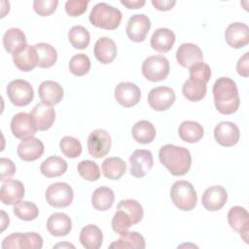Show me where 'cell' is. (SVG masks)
Instances as JSON below:
<instances>
[{
    "label": "cell",
    "mask_w": 249,
    "mask_h": 249,
    "mask_svg": "<svg viewBox=\"0 0 249 249\" xmlns=\"http://www.w3.org/2000/svg\"><path fill=\"white\" fill-rule=\"evenodd\" d=\"M213 97L216 109L224 115L237 111L240 98L235 82L229 77L218 78L213 85Z\"/></svg>",
    "instance_id": "6da1fadb"
},
{
    "label": "cell",
    "mask_w": 249,
    "mask_h": 249,
    "mask_svg": "<svg viewBox=\"0 0 249 249\" xmlns=\"http://www.w3.org/2000/svg\"><path fill=\"white\" fill-rule=\"evenodd\" d=\"M159 159L162 165L174 176H183L191 168L192 156L187 148L173 144L163 145L159 152Z\"/></svg>",
    "instance_id": "7a4b0ae2"
},
{
    "label": "cell",
    "mask_w": 249,
    "mask_h": 249,
    "mask_svg": "<svg viewBox=\"0 0 249 249\" xmlns=\"http://www.w3.org/2000/svg\"><path fill=\"white\" fill-rule=\"evenodd\" d=\"M122 17V12L118 8L101 2L93 6L89 16V19L90 23L96 27L114 30L119 27Z\"/></svg>",
    "instance_id": "3957f363"
},
{
    "label": "cell",
    "mask_w": 249,
    "mask_h": 249,
    "mask_svg": "<svg viewBox=\"0 0 249 249\" xmlns=\"http://www.w3.org/2000/svg\"><path fill=\"white\" fill-rule=\"evenodd\" d=\"M170 198L175 206L183 211L194 209L197 202V196L194 186L184 180L176 181L171 186Z\"/></svg>",
    "instance_id": "277c9868"
},
{
    "label": "cell",
    "mask_w": 249,
    "mask_h": 249,
    "mask_svg": "<svg viewBox=\"0 0 249 249\" xmlns=\"http://www.w3.org/2000/svg\"><path fill=\"white\" fill-rule=\"evenodd\" d=\"M142 74L151 82H160L169 74V61L163 55H151L142 63Z\"/></svg>",
    "instance_id": "5b68a950"
},
{
    "label": "cell",
    "mask_w": 249,
    "mask_h": 249,
    "mask_svg": "<svg viewBox=\"0 0 249 249\" xmlns=\"http://www.w3.org/2000/svg\"><path fill=\"white\" fill-rule=\"evenodd\" d=\"M47 202L57 208L69 206L74 198L73 189L65 182H56L51 184L45 193Z\"/></svg>",
    "instance_id": "8992f818"
},
{
    "label": "cell",
    "mask_w": 249,
    "mask_h": 249,
    "mask_svg": "<svg viewBox=\"0 0 249 249\" xmlns=\"http://www.w3.org/2000/svg\"><path fill=\"white\" fill-rule=\"evenodd\" d=\"M43 246V238L37 232H14L6 236L1 244L3 249H40Z\"/></svg>",
    "instance_id": "52a82bcc"
},
{
    "label": "cell",
    "mask_w": 249,
    "mask_h": 249,
    "mask_svg": "<svg viewBox=\"0 0 249 249\" xmlns=\"http://www.w3.org/2000/svg\"><path fill=\"white\" fill-rule=\"evenodd\" d=\"M6 91L10 101L16 106H26L34 97V90L30 83L21 79L11 81Z\"/></svg>",
    "instance_id": "ba28073f"
},
{
    "label": "cell",
    "mask_w": 249,
    "mask_h": 249,
    "mask_svg": "<svg viewBox=\"0 0 249 249\" xmlns=\"http://www.w3.org/2000/svg\"><path fill=\"white\" fill-rule=\"evenodd\" d=\"M111 149V136L104 129H95L88 137V150L90 156L99 159L105 157Z\"/></svg>",
    "instance_id": "9c48e42d"
},
{
    "label": "cell",
    "mask_w": 249,
    "mask_h": 249,
    "mask_svg": "<svg viewBox=\"0 0 249 249\" xmlns=\"http://www.w3.org/2000/svg\"><path fill=\"white\" fill-rule=\"evenodd\" d=\"M153 164V155L149 150L137 149L129 157V171L133 177H144L151 170Z\"/></svg>",
    "instance_id": "30bf717a"
},
{
    "label": "cell",
    "mask_w": 249,
    "mask_h": 249,
    "mask_svg": "<svg viewBox=\"0 0 249 249\" xmlns=\"http://www.w3.org/2000/svg\"><path fill=\"white\" fill-rule=\"evenodd\" d=\"M151 28V20L144 14H135L129 18L125 32L127 37L136 43L145 40Z\"/></svg>",
    "instance_id": "8fae6325"
},
{
    "label": "cell",
    "mask_w": 249,
    "mask_h": 249,
    "mask_svg": "<svg viewBox=\"0 0 249 249\" xmlns=\"http://www.w3.org/2000/svg\"><path fill=\"white\" fill-rule=\"evenodd\" d=\"M176 98L175 92L168 87H157L150 90L148 94V103L156 111H165L169 109Z\"/></svg>",
    "instance_id": "7c38bea8"
},
{
    "label": "cell",
    "mask_w": 249,
    "mask_h": 249,
    "mask_svg": "<svg viewBox=\"0 0 249 249\" xmlns=\"http://www.w3.org/2000/svg\"><path fill=\"white\" fill-rule=\"evenodd\" d=\"M227 218L231 228L240 234L245 243H248L249 214L247 210L244 207L238 205L232 206L229 210Z\"/></svg>",
    "instance_id": "4fadbf2b"
},
{
    "label": "cell",
    "mask_w": 249,
    "mask_h": 249,
    "mask_svg": "<svg viewBox=\"0 0 249 249\" xmlns=\"http://www.w3.org/2000/svg\"><path fill=\"white\" fill-rule=\"evenodd\" d=\"M10 126L14 136L19 139L33 136L38 130L32 116L25 112H19L16 114L12 118Z\"/></svg>",
    "instance_id": "5bb4252c"
},
{
    "label": "cell",
    "mask_w": 249,
    "mask_h": 249,
    "mask_svg": "<svg viewBox=\"0 0 249 249\" xmlns=\"http://www.w3.org/2000/svg\"><path fill=\"white\" fill-rule=\"evenodd\" d=\"M114 95L120 105L129 108L135 106L140 101L141 90L133 83L122 82L115 88Z\"/></svg>",
    "instance_id": "9a60e30c"
},
{
    "label": "cell",
    "mask_w": 249,
    "mask_h": 249,
    "mask_svg": "<svg viewBox=\"0 0 249 249\" xmlns=\"http://www.w3.org/2000/svg\"><path fill=\"white\" fill-rule=\"evenodd\" d=\"M214 137L215 140L224 147H231L234 146L239 138L240 131L238 126L228 121H224L219 123L214 128Z\"/></svg>",
    "instance_id": "2e32d148"
},
{
    "label": "cell",
    "mask_w": 249,
    "mask_h": 249,
    "mask_svg": "<svg viewBox=\"0 0 249 249\" xmlns=\"http://www.w3.org/2000/svg\"><path fill=\"white\" fill-rule=\"evenodd\" d=\"M225 39L229 46L234 49L245 47L249 42V28L243 22H232L225 31Z\"/></svg>",
    "instance_id": "e0dca14e"
},
{
    "label": "cell",
    "mask_w": 249,
    "mask_h": 249,
    "mask_svg": "<svg viewBox=\"0 0 249 249\" xmlns=\"http://www.w3.org/2000/svg\"><path fill=\"white\" fill-rule=\"evenodd\" d=\"M43 142L33 136L23 138L18 145L17 153L19 159L25 161H33L38 160L44 154Z\"/></svg>",
    "instance_id": "ac0fdd59"
},
{
    "label": "cell",
    "mask_w": 249,
    "mask_h": 249,
    "mask_svg": "<svg viewBox=\"0 0 249 249\" xmlns=\"http://www.w3.org/2000/svg\"><path fill=\"white\" fill-rule=\"evenodd\" d=\"M228 200V193L226 189L220 185L207 188L201 197L203 207L208 211L220 210Z\"/></svg>",
    "instance_id": "d6986e66"
},
{
    "label": "cell",
    "mask_w": 249,
    "mask_h": 249,
    "mask_svg": "<svg viewBox=\"0 0 249 249\" xmlns=\"http://www.w3.org/2000/svg\"><path fill=\"white\" fill-rule=\"evenodd\" d=\"M24 196V186L18 180L3 181L0 190V199L6 205H16Z\"/></svg>",
    "instance_id": "ffe728a7"
},
{
    "label": "cell",
    "mask_w": 249,
    "mask_h": 249,
    "mask_svg": "<svg viewBox=\"0 0 249 249\" xmlns=\"http://www.w3.org/2000/svg\"><path fill=\"white\" fill-rule=\"evenodd\" d=\"M176 59L181 66L190 68L192 65L203 61L202 51L197 45L193 43H184L177 49Z\"/></svg>",
    "instance_id": "44dd1931"
},
{
    "label": "cell",
    "mask_w": 249,
    "mask_h": 249,
    "mask_svg": "<svg viewBox=\"0 0 249 249\" xmlns=\"http://www.w3.org/2000/svg\"><path fill=\"white\" fill-rule=\"evenodd\" d=\"M30 115L33 118V121L37 126L38 130H47L52 127L54 120H55V112L54 109L48 104L43 102L36 104Z\"/></svg>",
    "instance_id": "7402d4cb"
},
{
    "label": "cell",
    "mask_w": 249,
    "mask_h": 249,
    "mask_svg": "<svg viewBox=\"0 0 249 249\" xmlns=\"http://www.w3.org/2000/svg\"><path fill=\"white\" fill-rule=\"evenodd\" d=\"M38 93L41 101L51 106L59 103L64 94L62 87L58 83L51 80L41 83L38 89Z\"/></svg>",
    "instance_id": "603a6c76"
},
{
    "label": "cell",
    "mask_w": 249,
    "mask_h": 249,
    "mask_svg": "<svg viewBox=\"0 0 249 249\" xmlns=\"http://www.w3.org/2000/svg\"><path fill=\"white\" fill-rule=\"evenodd\" d=\"M93 53L95 58L99 62L108 64L111 63L117 56V46L111 38L101 37L95 42Z\"/></svg>",
    "instance_id": "cb8c5ba5"
},
{
    "label": "cell",
    "mask_w": 249,
    "mask_h": 249,
    "mask_svg": "<svg viewBox=\"0 0 249 249\" xmlns=\"http://www.w3.org/2000/svg\"><path fill=\"white\" fill-rule=\"evenodd\" d=\"M175 43L174 32L166 27L158 28L151 37V47L159 53L169 52Z\"/></svg>",
    "instance_id": "d4e9b609"
},
{
    "label": "cell",
    "mask_w": 249,
    "mask_h": 249,
    "mask_svg": "<svg viewBox=\"0 0 249 249\" xmlns=\"http://www.w3.org/2000/svg\"><path fill=\"white\" fill-rule=\"evenodd\" d=\"M47 229L53 236H64L72 230V222L67 214L56 212L49 217L47 221Z\"/></svg>",
    "instance_id": "484cf974"
},
{
    "label": "cell",
    "mask_w": 249,
    "mask_h": 249,
    "mask_svg": "<svg viewBox=\"0 0 249 249\" xmlns=\"http://www.w3.org/2000/svg\"><path fill=\"white\" fill-rule=\"evenodd\" d=\"M3 46L13 55L18 53L27 46L25 34L19 28H9L3 36Z\"/></svg>",
    "instance_id": "4316f807"
},
{
    "label": "cell",
    "mask_w": 249,
    "mask_h": 249,
    "mask_svg": "<svg viewBox=\"0 0 249 249\" xmlns=\"http://www.w3.org/2000/svg\"><path fill=\"white\" fill-rule=\"evenodd\" d=\"M15 65L23 72L33 70L38 65L37 52L34 46H26L20 52L13 55Z\"/></svg>",
    "instance_id": "83f0119b"
},
{
    "label": "cell",
    "mask_w": 249,
    "mask_h": 249,
    "mask_svg": "<svg viewBox=\"0 0 249 249\" xmlns=\"http://www.w3.org/2000/svg\"><path fill=\"white\" fill-rule=\"evenodd\" d=\"M80 242L87 249H98L102 245L103 235L101 230L96 225H87L80 232Z\"/></svg>",
    "instance_id": "f1b7e54d"
},
{
    "label": "cell",
    "mask_w": 249,
    "mask_h": 249,
    "mask_svg": "<svg viewBox=\"0 0 249 249\" xmlns=\"http://www.w3.org/2000/svg\"><path fill=\"white\" fill-rule=\"evenodd\" d=\"M115 249H143L146 247L144 237L137 231H125L120 234V238L109 245Z\"/></svg>",
    "instance_id": "f546056e"
},
{
    "label": "cell",
    "mask_w": 249,
    "mask_h": 249,
    "mask_svg": "<svg viewBox=\"0 0 249 249\" xmlns=\"http://www.w3.org/2000/svg\"><path fill=\"white\" fill-rule=\"evenodd\" d=\"M67 170V162L60 157L51 156L46 159L40 165L41 173L48 177L53 178L64 174Z\"/></svg>",
    "instance_id": "4dcf8cb0"
},
{
    "label": "cell",
    "mask_w": 249,
    "mask_h": 249,
    "mask_svg": "<svg viewBox=\"0 0 249 249\" xmlns=\"http://www.w3.org/2000/svg\"><path fill=\"white\" fill-rule=\"evenodd\" d=\"M178 133L183 141L188 143H196L202 138L204 130L202 125L197 122L184 121L179 125Z\"/></svg>",
    "instance_id": "1f68e13d"
},
{
    "label": "cell",
    "mask_w": 249,
    "mask_h": 249,
    "mask_svg": "<svg viewBox=\"0 0 249 249\" xmlns=\"http://www.w3.org/2000/svg\"><path fill=\"white\" fill-rule=\"evenodd\" d=\"M133 139L140 144L151 143L156 137V128L154 124L147 121L141 120L134 124L131 129Z\"/></svg>",
    "instance_id": "d6a6232c"
},
{
    "label": "cell",
    "mask_w": 249,
    "mask_h": 249,
    "mask_svg": "<svg viewBox=\"0 0 249 249\" xmlns=\"http://www.w3.org/2000/svg\"><path fill=\"white\" fill-rule=\"evenodd\" d=\"M101 168L102 173L106 178L119 180L126 171V163L121 158L111 157L103 160Z\"/></svg>",
    "instance_id": "836d02e7"
},
{
    "label": "cell",
    "mask_w": 249,
    "mask_h": 249,
    "mask_svg": "<svg viewBox=\"0 0 249 249\" xmlns=\"http://www.w3.org/2000/svg\"><path fill=\"white\" fill-rule=\"evenodd\" d=\"M115 200V194L109 187L97 188L91 196V204L94 209L105 211L112 207Z\"/></svg>",
    "instance_id": "e575fe53"
},
{
    "label": "cell",
    "mask_w": 249,
    "mask_h": 249,
    "mask_svg": "<svg viewBox=\"0 0 249 249\" xmlns=\"http://www.w3.org/2000/svg\"><path fill=\"white\" fill-rule=\"evenodd\" d=\"M207 87L206 84L199 80L189 79L187 80L182 87L183 95L190 101L196 102L204 98L206 95Z\"/></svg>",
    "instance_id": "d590c367"
},
{
    "label": "cell",
    "mask_w": 249,
    "mask_h": 249,
    "mask_svg": "<svg viewBox=\"0 0 249 249\" xmlns=\"http://www.w3.org/2000/svg\"><path fill=\"white\" fill-rule=\"evenodd\" d=\"M38 56V66L41 68L52 67L57 59V53L54 47L47 43H38L34 45Z\"/></svg>",
    "instance_id": "8d00e7d4"
},
{
    "label": "cell",
    "mask_w": 249,
    "mask_h": 249,
    "mask_svg": "<svg viewBox=\"0 0 249 249\" xmlns=\"http://www.w3.org/2000/svg\"><path fill=\"white\" fill-rule=\"evenodd\" d=\"M68 40L70 44L79 50L86 49L90 41L89 32L82 25H75L68 32Z\"/></svg>",
    "instance_id": "74e56055"
},
{
    "label": "cell",
    "mask_w": 249,
    "mask_h": 249,
    "mask_svg": "<svg viewBox=\"0 0 249 249\" xmlns=\"http://www.w3.org/2000/svg\"><path fill=\"white\" fill-rule=\"evenodd\" d=\"M117 209H122L126 212L130 216L133 225L138 224L144 215L142 205L137 200L131 198L121 200L117 205Z\"/></svg>",
    "instance_id": "f35d334b"
},
{
    "label": "cell",
    "mask_w": 249,
    "mask_h": 249,
    "mask_svg": "<svg viewBox=\"0 0 249 249\" xmlns=\"http://www.w3.org/2000/svg\"><path fill=\"white\" fill-rule=\"evenodd\" d=\"M14 214L22 221L35 220L39 215V209L37 205L30 201H19L14 206Z\"/></svg>",
    "instance_id": "ab89813d"
},
{
    "label": "cell",
    "mask_w": 249,
    "mask_h": 249,
    "mask_svg": "<svg viewBox=\"0 0 249 249\" xmlns=\"http://www.w3.org/2000/svg\"><path fill=\"white\" fill-rule=\"evenodd\" d=\"M90 69L89 57L85 53H77L70 58L69 70L75 76H84Z\"/></svg>",
    "instance_id": "60d3db41"
},
{
    "label": "cell",
    "mask_w": 249,
    "mask_h": 249,
    "mask_svg": "<svg viewBox=\"0 0 249 249\" xmlns=\"http://www.w3.org/2000/svg\"><path fill=\"white\" fill-rule=\"evenodd\" d=\"M59 148L64 156L70 159L78 158L82 154L81 142L72 136H64L59 142Z\"/></svg>",
    "instance_id": "b9f144b4"
},
{
    "label": "cell",
    "mask_w": 249,
    "mask_h": 249,
    "mask_svg": "<svg viewBox=\"0 0 249 249\" xmlns=\"http://www.w3.org/2000/svg\"><path fill=\"white\" fill-rule=\"evenodd\" d=\"M77 169L81 177L88 181H96L100 177V169L99 166L97 165L96 162L89 160H82L81 162L78 163Z\"/></svg>",
    "instance_id": "7bdbcfd3"
},
{
    "label": "cell",
    "mask_w": 249,
    "mask_h": 249,
    "mask_svg": "<svg viewBox=\"0 0 249 249\" xmlns=\"http://www.w3.org/2000/svg\"><path fill=\"white\" fill-rule=\"evenodd\" d=\"M133 225L130 216L122 209H117L114 214L111 222L112 229L115 232L121 234L129 230V228Z\"/></svg>",
    "instance_id": "ee69618b"
},
{
    "label": "cell",
    "mask_w": 249,
    "mask_h": 249,
    "mask_svg": "<svg viewBox=\"0 0 249 249\" xmlns=\"http://www.w3.org/2000/svg\"><path fill=\"white\" fill-rule=\"evenodd\" d=\"M190 72V79L199 80L207 84V82L210 80L211 77V69L210 66L203 61L197 62L194 65H192L189 68Z\"/></svg>",
    "instance_id": "f6af8a7d"
},
{
    "label": "cell",
    "mask_w": 249,
    "mask_h": 249,
    "mask_svg": "<svg viewBox=\"0 0 249 249\" xmlns=\"http://www.w3.org/2000/svg\"><path fill=\"white\" fill-rule=\"evenodd\" d=\"M57 5V0H35L33 2V9L39 16L48 17L55 11Z\"/></svg>",
    "instance_id": "bcb514c9"
},
{
    "label": "cell",
    "mask_w": 249,
    "mask_h": 249,
    "mask_svg": "<svg viewBox=\"0 0 249 249\" xmlns=\"http://www.w3.org/2000/svg\"><path fill=\"white\" fill-rule=\"evenodd\" d=\"M88 5L89 1L86 0H68L65 3V11L70 17H79L87 11Z\"/></svg>",
    "instance_id": "7dc6e473"
},
{
    "label": "cell",
    "mask_w": 249,
    "mask_h": 249,
    "mask_svg": "<svg viewBox=\"0 0 249 249\" xmlns=\"http://www.w3.org/2000/svg\"><path fill=\"white\" fill-rule=\"evenodd\" d=\"M16 173V165L10 160L6 158H1L0 160V180L3 182Z\"/></svg>",
    "instance_id": "c3c4849f"
},
{
    "label": "cell",
    "mask_w": 249,
    "mask_h": 249,
    "mask_svg": "<svg viewBox=\"0 0 249 249\" xmlns=\"http://www.w3.org/2000/svg\"><path fill=\"white\" fill-rule=\"evenodd\" d=\"M249 53H245L237 61L236 64V71L237 73L242 77H248L249 76Z\"/></svg>",
    "instance_id": "681fc988"
},
{
    "label": "cell",
    "mask_w": 249,
    "mask_h": 249,
    "mask_svg": "<svg viewBox=\"0 0 249 249\" xmlns=\"http://www.w3.org/2000/svg\"><path fill=\"white\" fill-rule=\"evenodd\" d=\"M153 6L159 11H168L176 4L175 0H152Z\"/></svg>",
    "instance_id": "f907efd6"
},
{
    "label": "cell",
    "mask_w": 249,
    "mask_h": 249,
    "mask_svg": "<svg viewBox=\"0 0 249 249\" xmlns=\"http://www.w3.org/2000/svg\"><path fill=\"white\" fill-rule=\"evenodd\" d=\"M144 0H121V4L128 9H139L145 5Z\"/></svg>",
    "instance_id": "816d5d0a"
},
{
    "label": "cell",
    "mask_w": 249,
    "mask_h": 249,
    "mask_svg": "<svg viewBox=\"0 0 249 249\" xmlns=\"http://www.w3.org/2000/svg\"><path fill=\"white\" fill-rule=\"evenodd\" d=\"M1 215H2V231L9 226V216L5 213V211L1 210Z\"/></svg>",
    "instance_id": "f5cc1de1"
}]
</instances>
